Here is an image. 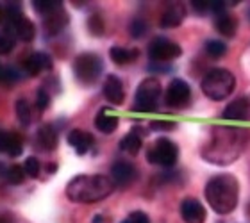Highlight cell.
I'll return each instance as SVG.
<instances>
[{"mask_svg":"<svg viewBox=\"0 0 250 223\" xmlns=\"http://www.w3.org/2000/svg\"><path fill=\"white\" fill-rule=\"evenodd\" d=\"M209 207L218 214L232 213L240 200V182L230 173H222L209 179L204 189Z\"/></svg>","mask_w":250,"mask_h":223,"instance_id":"1","label":"cell"},{"mask_svg":"<svg viewBox=\"0 0 250 223\" xmlns=\"http://www.w3.org/2000/svg\"><path fill=\"white\" fill-rule=\"evenodd\" d=\"M213 140L208 145V152L204 154L206 159L216 164H229L245 145L247 130L234 127H216Z\"/></svg>","mask_w":250,"mask_h":223,"instance_id":"2","label":"cell"},{"mask_svg":"<svg viewBox=\"0 0 250 223\" xmlns=\"http://www.w3.org/2000/svg\"><path fill=\"white\" fill-rule=\"evenodd\" d=\"M115 182L105 175H77L68 182L66 197L72 202L93 203L104 200L115 191Z\"/></svg>","mask_w":250,"mask_h":223,"instance_id":"3","label":"cell"},{"mask_svg":"<svg viewBox=\"0 0 250 223\" xmlns=\"http://www.w3.org/2000/svg\"><path fill=\"white\" fill-rule=\"evenodd\" d=\"M204 95L211 100L227 99L236 88V77L227 68H213L204 75L200 82Z\"/></svg>","mask_w":250,"mask_h":223,"instance_id":"4","label":"cell"},{"mask_svg":"<svg viewBox=\"0 0 250 223\" xmlns=\"http://www.w3.org/2000/svg\"><path fill=\"white\" fill-rule=\"evenodd\" d=\"M163 86L156 77H148L141 81V84L136 89L134 97V111L140 113H150L156 109L157 100L161 97Z\"/></svg>","mask_w":250,"mask_h":223,"instance_id":"5","label":"cell"},{"mask_svg":"<svg viewBox=\"0 0 250 223\" xmlns=\"http://www.w3.org/2000/svg\"><path fill=\"white\" fill-rule=\"evenodd\" d=\"M73 73L79 82L93 84L102 73V59L93 52L79 54L73 61Z\"/></svg>","mask_w":250,"mask_h":223,"instance_id":"6","label":"cell"},{"mask_svg":"<svg viewBox=\"0 0 250 223\" xmlns=\"http://www.w3.org/2000/svg\"><path fill=\"white\" fill-rule=\"evenodd\" d=\"M179 157V148L172 140L168 138H159L156 143L148 148L146 152V159L152 164H159V166L170 168L177 162Z\"/></svg>","mask_w":250,"mask_h":223,"instance_id":"7","label":"cell"},{"mask_svg":"<svg viewBox=\"0 0 250 223\" xmlns=\"http://www.w3.org/2000/svg\"><path fill=\"white\" fill-rule=\"evenodd\" d=\"M183 54V48L168 38H156L148 45V56L154 62H168L177 59Z\"/></svg>","mask_w":250,"mask_h":223,"instance_id":"8","label":"cell"},{"mask_svg":"<svg viewBox=\"0 0 250 223\" xmlns=\"http://www.w3.org/2000/svg\"><path fill=\"white\" fill-rule=\"evenodd\" d=\"M189 97H191V88L183 79H173L165 91V100L170 107H183L189 102Z\"/></svg>","mask_w":250,"mask_h":223,"instance_id":"9","label":"cell"},{"mask_svg":"<svg viewBox=\"0 0 250 223\" xmlns=\"http://www.w3.org/2000/svg\"><path fill=\"white\" fill-rule=\"evenodd\" d=\"M136 179V168L127 161H116L111 168V181L115 186L125 187Z\"/></svg>","mask_w":250,"mask_h":223,"instance_id":"10","label":"cell"},{"mask_svg":"<svg viewBox=\"0 0 250 223\" xmlns=\"http://www.w3.org/2000/svg\"><path fill=\"white\" fill-rule=\"evenodd\" d=\"M181 216L186 223H204L206 222V207L195 198H186L181 203Z\"/></svg>","mask_w":250,"mask_h":223,"instance_id":"11","label":"cell"},{"mask_svg":"<svg viewBox=\"0 0 250 223\" xmlns=\"http://www.w3.org/2000/svg\"><path fill=\"white\" fill-rule=\"evenodd\" d=\"M104 97L113 105H120L125 99L124 82L116 75H107L104 81Z\"/></svg>","mask_w":250,"mask_h":223,"instance_id":"12","label":"cell"},{"mask_svg":"<svg viewBox=\"0 0 250 223\" xmlns=\"http://www.w3.org/2000/svg\"><path fill=\"white\" fill-rule=\"evenodd\" d=\"M225 120H249L250 118V99L249 97H240L232 100L230 104L222 113Z\"/></svg>","mask_w":250,"mask_h":223,"instance_id":"13","label":"cell"},{"mask_svg":"<svg viewBox=\"0 0 250 223\" xmlns=\"http://www.w3.org/2000/svg\"><path fill=\"white\" fill-rule=\"evenodd\" d=\"M52 68V57L45 52H34L32 56L27 57L25 61V72L27 75L31 77H36L45 70H50Z\"/></svg>","mask_w":250,"mask_h":223,"instance_id":"14","label":"cell"},{"mask_svg":"<svg viewBox=\"0 0 250 223\" xmlns=\"http://www.w3.org/2000/svg\"><path fill=\"white\" fill-rule=\"evenodd\" d=\"M0 152H4L11 157H18L23 152V141L16 132L0 130Z\"/></svg>","mask_w":250,"mask_h":223,"instance_id":"15","label":"cell"},{"mask_svg":"<svg viewBox=\"0 0 250 223\" xmlns=\"http://www.w3.org/2000/svg\"><path fill=\"white\" fill-rule=\"evenodd\" d=\"M68 145L73 146V150L77 152L79 156H84L93 146V136L83 129H73L68 134Z\"/></svg>","mask_w":250,"mask_h":223,"instance_id":"16","label":"cell"},{"mask_svg":"<svg viewBox=\"0 0 250 223\" xmlns=\"http://www.w3.org/2000/svg\"><path fill=\"white\" fill-rule=\"evenodd\" d=\"M184 16H186V9H184L183 4H179V2H173L167 7V9L163 11L161 15V27H177L183 23Z\"/></svg>","mask_w":250,"mask_h":223,"instance_id":"17","label":"cell"},{"mask_svg":"<svg viewBox=\"0 0 250 223\" xmlns=\"http://www.w3.org/2000/svg\"><path fill=\"white\" fill-rule=\"evenodd\" d=\"M214 27H216V31H218L222 36L232 38L236 29H238V21H236L234 16L224 11V13L216 15V18H214Z\"/></svg>","mask_w":250,"mask_h":223,"instance_id":"18","label":"cell"},{"mask_svg":"<svg viewBox=\"0 0 250 223\" xmlns=\"http://www.w3.org/2000/svg\"><path fill=\"white\" fill-rule=\"evenodd\" d=\"M111 61L118 64V66H125L129 62H134L140 56L138 48H124V47H113L109 50Z\"/></svg>","mask_w":250,"mask_h":223,"instance_id":"19","label":"cell"},{"mask_svg":"<svg viewBox=\"0 0 250 223\" xmlns=\"http://www.w3.org/2000/svg\"><path fill=\"white\" fill-rule=\"evenodd\" d=\"M66 23H68V16L62 9L54 11V13H50V15L45 16V20H43L45 31H47L48 34H58V32L61 31Z\"/></svg>","mask_w":250,"mask_h":223,"instance_id":"20","label":"cell"},{"mask_svg":"<svg viewBox=\"0 0 250 223\" xmlns=\"http://www.w3.org/2000/svg\"><path fill=\"white\" fill-rule=\"evenodd\" d=\"M95 127L100 132H104V134H113L116 130V127H118V118L111 111L102 109L97 114V118H95Z\"/></svg>","mask_w":250,"mask_h":223,"instance_id":"21","label":"cell"},{"mask_svg":"<svg viewBox=\"0 0 250 223\" xmlns=\"http://www.w3.org/2000/svg\"><path fill=\"white\" fill-rule=\"evenodd\" d=\"M38 145L43 150H54L58 146V132L52 125H43L38 130Z\"/></svg>","mask_w":250,"mask_h":223,"instance_id":"22","label":"cell"},{"mask_svg":"<svg viewBox=\"0 0 250 223\" xmlns=\"http://www.w3.org/2000/svg\"><path fill=\"white\" fill-rule=\"evenodd\" d=\"M141 145H143V141H141V136L136 134V132H130L120 141V148L130 156H136L138 152L141 150Z\"/></svg>","mask_w":250,"mask_h":223,"instance_id":"23","label":"cell"},{"mask_svg":"<svg viewBox=\"0 0 250 223\" xmlns=\"http://www.w3.org/2000/svg\"><path fill=\"white\" fill-rule=\"evenodd\" d=\"M15 111H16V118H18V122H20V123L23 125V127L31 125V122H32L31 105H29V102H27L25 99L16 100Z\"/></svg>","mask_w":250,"mask_h":223,"instance_id":"24","label":"cell"},{"mask_svg":"<svg viewBox=\"0 0 250 223\" xmlns=\"http://www.w3.org/2000/svg\"><path fill=\"white\" fill-rule=\"evenodd\" d=\"M32 5H34V9H36L38 13H42L43 16L50 15V13H54V11H58V9H62V2H59V0H34Z\"/></svg>","mask_w":250,"mask_h":223,"instance_id":"25","label":"cell"},{"mask_svg":"<svg viewBox=\"0 0 250 223\" xmlns=\"http://www.w3.org/2000/svg\"><path fill=\"white\" fill-rule=\"evenodd\" d=\"M5 177H7V181H9V184H21V182L25 181V168L20 166V164H13V166L9 168V170L5 171Z\"/></svg>","mask_w":250,"mask_h":223,"instance_id":"26","label":"cell"},{"mask_svg":"<svg viewBox=\"0 0 250 223\" xmlns=\"http://www.w3.org/2000/svg\"><path fill=\"white\" fill-rule=\"evenodd\" d=\"M206 52L214 59H218V57L227 54V45L224 41H218V40H211V41L206 43Z\"/></svg>","mask_w":250,"mask_h":223,"instance_id":"27","label":"cell"},{"mask_svg":"<svg viewBox=\"0 0 250 223\" xmlns=\"http://www.w3.org/2000/svg\"><path fill=\"white\" fill-rule=\"evenodd\" d=\"M20 79V72L15 68H0V82L4 84H13Z\"/></svg>","mask_w":250,"mask_h":223,"instance_id":"28","label":"cell"},{"mask_svg":"<svg viewBox=\"0 0 250 223\" xmlns=\"http://www.w3.org/2000/svg\"><path fill=\"white\" fill-rule=\"evenodd\" d=\"M15 47V36L11 32H2L0 34V54H9Z\"/></svg>","mask_w":250,"mask_h":223,"instance_id":"29","label":"cell"},{"mask_svg":"<svg viewBox=\"0 0 250 223\" xmlns=\"http://www.w3.org/2000/svg\"><path fill=\"white\" fill-rule=\"evenodd\" d=\"M23 168H25L27 177L36 179V177L40 175V161H38L36 157H29V159L25 161V164H23Z\"/></svg>","mask_w":250,"mask_h":223,"instance_id":"30","label":"cell"},{"mask_svg":"<svg viewBox=\"0 0 250 223\" xmlns=\"http://www.w3.org/2000/svg\"><path fill=\"white\" fill-rule=\"evenodd\" d=\"M129 31L132 38H141L146 32V23L143 20H140V18H136V20L130 23Z\"/></svg>","mask_w":250,"mask_h":223,"instance_id":"31","label":"cell"},{"mask_svg":"<svg viewBox=\"0 0 250 223\" xmlns=\"http://www.w3.org/2000/svg\"><path fill=\"white\" fill-rule=\"evenodd\" d=\"M120 223H150V218H148L143 211H134V213H130L129 216Z\"/></svg>","mask_w":250,"mask_h":223,"instance_id":"32","label":"cell"},{"mask_svg":"<svg viewBox=\"0 0 250 223\" xmlns=\"http://www.w3.org/2000/svg\"><path fill=\"white\" fill-rule=\"evenodd\" d=\"M36 104H38V109H40V111H45L48 107V104H50V95H48L43 88L38 91Z\"/></svg>","mask_w":250,"mask_h":223,"instance_id":"33","label":"cell"},{"mask_svg":"<svg viewBox=\"0 0 250 223\" xmlns=\"http://www.w3.org/2000/svg\"><path fill=\"white\" fill-rule=\"evenodd\" d=\"M89 29H91V32H93L95 36H100L104 32V23L100 20V16H91L89 18Z\"/></svg>","mask_w":250,"mask_h":223,"instance_id":"34","label":"cell"},{"mask_svg":"<svg viewBox=\"0 0 250 223\" xmlns=\"http://www.w3.org/2000/svg\"><path fill=\"white\" fill-rule=\"evenodd\" d=\"M193 7L197 11H211V0H193Z\"/></svg>","mask_w":250,"mask_h":223,"instance_id":"35","label":"cell"},{"mask_svg":"<svg viewBox=\"0 0 250 223\" xmlns=\"http://www.w3.org/2000/svg\"><path fill=\"white\" fill-rule=\"evenodd\" d=\"M150 127H152V129L168 130V129H173V127H175V123H172V122H152Z\"/></svg>","mask_w":250,"mask_h":223,"instance_id":"36","label":"cell"},{"mask_svg":"<svg viewBox=\"0 0 250 223\" xmlns=\"http://www.w3.org/2000/svg\"><path fill=\"white\" fill-rule=\"evenodd\" d=\"M0 223H15V222L9 216H0Z\"/></svg>","mask_w":250,"mask_h":223,"instance_id":"37","label":"cell"},{"mask_svg":"<svg viewBox=\"0 0 250 223\" xmlns=\"http://www.w3.org/2000/svg\"><path fill=\"white\" fill-rule=\"evenodd\" d=\"M4 18H5V7L0 5V21H4Z\"/></svg>","mask_w":250,"mask_h":223,"instance_id":"38","label":"cell"},{"mask_svg":"<svg viewBox=\"0 0 250 223\" xmlns=\"http://www.w3.org/2000/svg\"><path fill=\"white\" fill-rule=\"evenodd\" d=\"M4 171H5V168L2 166V164H0V175H4Z\"/></svg>","mask_w":250,"mask_h":223,"instance_id":"39","label":"cell"},{"mask_svg":"<svg viewBox=\"0 0 250 223\" xmlns=\"http://www.w3.org/2000/svg\"><path fill=\"white\" fill-rule=\"evenodd\" d=\"M249 20H250V9H249Z\"/></svg>","mask_w":250,"mask_h":223,"instance_id":"40","label":"cell"}]
</instances>
